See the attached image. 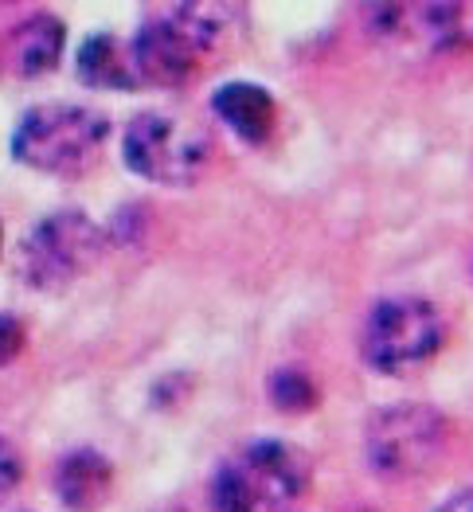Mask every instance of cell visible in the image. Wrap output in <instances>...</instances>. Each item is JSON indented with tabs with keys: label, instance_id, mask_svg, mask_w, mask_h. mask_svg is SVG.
I'll return each mask as SVG.
<instances>
[{
	"label": "cell",
	"instance_id": "12",
	"mask_svg": "<svg viewBox=\"0 0 473 512\" xmlns=\"http://www.w3.org/2000/svg\"><path fill=\"white\" fill-rule=\"evenodd\" d=\"M79 79L86 86H106V90H133L137 71L133 59L114 36H90L79 47Z\"/></svg>",
	"mask_w": 473,
	"mask_h": 512
},
{
	"label": "cell",
	"instance_id": "7",
	"mask_svg": "<svg viewBox=\"0 0 473 512\" xmlns=\"http://www.w3.org/2000/svg\"><path fill=\"white\" fill-rule=\"evenodd\" d=\"M102 255V231L86 212H55L40 219L20 247V278L32 290H59L86 274Z\"/></svg>",
	"mask_w": 473,
	"mask_h": 512
},
{
	"label": "cell",
	"instance_id": "6",
	"mask_svg": "<svg viewBox=\"0 0 473 512\" xmlns=\"http://www.w3.org/2000/svg\"><path fill=\"white\" fill-rule=\"evenodd\" d=\"M126 165L153 184H192L208 169L212 137L176 114H137L122 137Z\"/></svg>",
	"mask_w": 473,
	"mask_h": 512
},
{
	"label": "cell",
	"instance_id": "16",
	"mask_svg": "<svg viewBox=\"0 0 473 512\" xmlns=\"http://www.w3.org/2000/svg\"><path fill=\"white\" fill-rule=\"evenodd\" d=\"M434 512H473V489L470 493H458V497H450V501H442Z\"/></svg>",
	"mask_w": 473,
	"mask_h": 512
},
{
	"label": "cell",
	"instance_id": "2",
	"mask_svg": "<svg viewBox=\"0 0 473 512\" xmlns=\"http://www.w3.org/2000/svg\"><path fill=\"white\" fill-rule=\"evenodd\" d=\"M309 458L294 442L251 438L231 450L212 477L215 512H286L309 489Z\"/></svg>",
	"mask_w": 473,
	"mask_h": 512
},
{
	"label": "cell",
	"instance_id": "1",
	"mask_svg": "<svg viewBox=\"0 0 473 512\" xmlns=\"http://www.w3.org/2000/svg\"><path fill=\"white\" fill-rule=\"evenodd\" d=\"M231 28H235V12L219 4H180L145 20L129 43L137 83H188L223 51V43L231 40Z\"/></svg>",
	"mask_w": 473,
	"mask_h": 512
},
{
	"label": "cell",
	"instance_id": "11",
	"mask_svg": "<svg viewBox=\"0 0 473 512\" xmlns=\"http://www.w3.org/2000/svg\"><path fill=\"white\" fill-rule=\"evenodd\" d=\"M212 110L219 114L223 126H231L243 141H266L270 129L278 122V106L270 98V90H262L255 83H227L215 90Z\"/></svg>",
	"mask_w": 473,
	"mask_h": 512
},
{
	"label": "cell",
	"instance_id": "4",
	"mask_svg": "<svg viewBox=\"0 0 473 512\" xmlns=\"http://www.w3.org/2000/svg\"><path fill=\"white\" fill-rule=\"evenodd\" d=\"M450 446V427L430 403H387L364 430V454L376 477L415 481L438 466Z\"/></svg>",
	"mask_w": 473,
	"mask_h": 512
},
{
	"label": "cell",
	"instance_id": "15",
	"mask_svg": "<svg viewBox=\"0 0 473 512\" xmlns=\"http://www.w3.org/2000/svg\"><path fill=\"white\" fill-rule=\"evenodd\" d=\"M24 352V325L8 313H0V364H12Z\"/></svg>",
	"mask_w": 473,
	"mask_h": 512
},
{
	"label": "cell",
	"instance_id": "14",
	"mask_svg": "<svg viewBox=\"0 0 473 512\" xmlns=\"http://www.w3.org/2000/svg\"><path fill=\"white\" fill-rule=\"evenodd\" d=\"M20 477H24V462H20L16 446L8 438H0V505L20 489Z\"/></svg>",
	"mask_w": 473,
	"mask_h": 512
},
{
	"label": "cell",
	"instance_id": "8",
	"mask_svg": "<svg viewBox=\"0 0 473 512\" xmlns=\"http://www.w3.org/2000/svg\"><path fill=\"white\" fill-rule=\"evenodd\" d=\"M368 24L380 40L415 51L473 47V4H376Z\"/></svg>",
	"mask_w": 473,
	"mask_h": 512
},
{
	"label": "cell",
	"instance_id": "13",
	"mask_svg": "<svg viewBox=\"0 0 473 512\" xmlns=\"http://www.w3.org/2000/svg\"><path fill=\"white\" fill-rule=\"evenodd\" d=\"M270 399L278 411H290V415H305L317 407V384L301 372V368H282L274 372L270 380Z\"/></svg>",
	"mask_w": 473,
	"mask_h": 512
},
{
	"label": "cell",
	"instance_id": "9",
	"mask_svg": "<svg viewBox=\"0 0 473 512\" xmlns=\"http://www.w3.org/2000/svg\"><path fill=\"white\" fill-rule=\"evenodd\" d=\"M63 47H67V28L55 16L40 12V16H28L24 24H16L8 32L4 63H8L12 75L36 79V75H47L63 59Z\"/></svg>",
	"mask_w": 473,
	"mask_h": 512
},
{
	"label": "cell",
	"instance_id": "3",
	"mask_svg": "<svg viewBox=\"0 0 473 512\" xmlns=\"http://www.w3.org/2000/svg\"><path fill=\"white\" fill-rule=\"evenodd\" d=\"M106 141H110L106 114L90 106L47 102L20 118L12 133V153L28 169L47 176H83L98 165Z\"/></svg>",
	"mask_w": 473,
	"mask_h": 512
},
{
	"label": "cell",
	"instance_id": "5",
	"mask_svg": "<svg viewBox=\"0 0 473 512\" xmlns=\"http://www.w3.org/2000/svg\"><path fill=\"white\" fill-rule=\"evenodd\" d=\"M442 313L434 301L415 298V294H395V298L376 301L364 317L360 329V356L372 372L384 376H403L419 364H427L442 344Z\"/></svg>",
	"mask_w": 473,
	"mask_h": 512
},
{
	"label": "cell",
	"instance_id": "10",
	"mask_svg": "<svg viewBox=\"0 0 473 512\" xmlns=\"http://www.w3.org/2000/svg\"><path fill=\"white\" fill-rule=\"evenodd\" d=\"M114 485V466L98 450H71L55 470V493L71 512H94Z\"/></svg>",
	"mask_w": 473,
	"mask_h": 512
}]
</instances>
